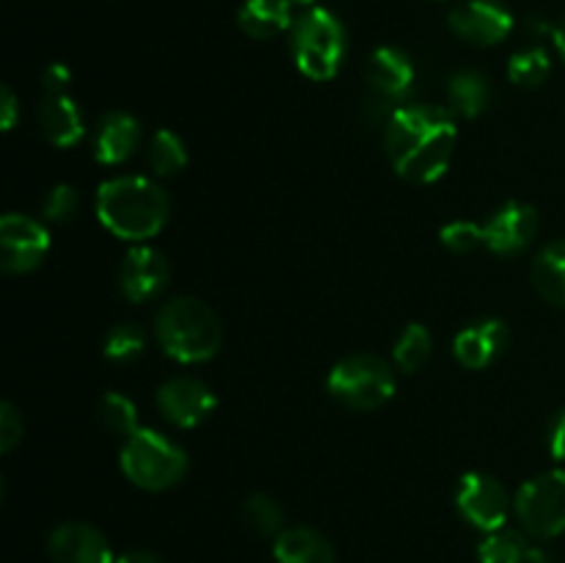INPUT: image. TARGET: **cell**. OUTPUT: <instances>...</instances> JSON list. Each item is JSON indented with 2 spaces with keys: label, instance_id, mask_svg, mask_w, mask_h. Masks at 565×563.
<instances>
[{
  "label": "cell",
  "instance_id": "1",
  "mask_svg": "<svg viewBox=\"0 0 565 563\" xmlns=\"http://www.w3.org/2000/svg\"><path fill=\"white\" fill-rule=\"evenodd\" d=\"M456 141L458 127L450 108L403 105L386 119V158L403 180L417 185H430L447 174Z\"/></svg>",
  "mask_w": 565,
  "mask_h": 563
},
{
  "label": "cell",
  "instance_id": "2",
  "mask_svg": "<svg viewBox=\"0 0 565 563\" xmlns=\"http://www.w3.org/2000/svg\"><path fill=\"white\" fill-rule=\"evenodd\" d=\"M169 213V193L149 177H114L97 188L99 224L121 241H149L163 230Z\"/></svg>",
  "mask_w": 565,
  "mask_h": 563
},
{
  "label": "cell",
  "instance_id": "3",
  "mask_svg": "<svg viewBox=\"0 0 565 563\" xmlns=\"http://www.w3.org/2000/svg\"><path fill=\"white\" fill-rule=\"evenodd\" d=\"M154 337L171 359L182 364L207 362L224 342L215 309L196 296H177L154 315Z\"/></svg>",
  "mask_w": 565,
  "mask_h": 563
},
{
  "label": "cell",
  "instance_id": "4",
  "mask_svg": "<svg viewBox=\"0 0 565 563\" xmlns=\"http://www.w3.org/2000/svg\"><path fill=\"white\" fill-rule=\"evenodd\" d=\"M292 61L309 81H331L348 53V33L340 17L329 9H309L292 25Z\"/></svg>",
  "mask_w": 565,
  "mask_h": 563
},
{
  "label": "cell",
  "instance_id": "5",
  "mask_svg": "<svg viewBox=\"0 0 565 563\" xmlns=\"http://www.w3.org/2000/svg\"><path fill=\"white\" fill-rule=\"evenodd\" d=\"M119 464L125 478L138 489L163 491L185 478L188 453L158 431L138 428L125 439Z\"/></svg>",
  "mask_w": 565,
  "mask_h": 563
},
{
  "label": "cell",
  "instance_id": "6",
  "mask_svg": "<svg viewBox=\"0 0 565 563\" xmlns=\"http://www.w3.org/2000/svg\"><path fill=\"white\" fill-rule=\"evenodd\" d=\"M329 392L356 412H373L392 401L397 390L395 370L375 353H353L340 359L329 373Z\"/></svg>",
  "mask_w": 565,
  "mask_h": 563
},
{
  "label": "cell",
  "instance_id": "7",
  "mask_svg": "<svg viewBox=\"0 0 565 563\" xmlns=\"http://www.w3.org/2000/svg\"><path fill=\"white\" fill-rule=\"evenodd\" d=\"M513 511L535 539H555L565 533V469H552L527 480L513 497Z\"/></svg>",
  "mask_w": 565,
  "mask_h": 563
},
{
  "label": "cell",
  "instance_id": "8",
  "mask_svg": "<svg viewBox=\"0 0 565 563\" xmlns=\"http://www.w3.org/2000/svg\"><path fill=\"white\" fill-rule=\"evenodd\" d=\"M50 252V232L31 215L6 213L0 221V265L6 274H31Z\"/></svg>",
  "mask_w": 565,
  "mask_h": 563
},
{
  "label": "cell",
  "instance_id": "9",
  "mask_svg": "<svg viewBox=\"0 0 565 563\" xmlns=\"http://www.w3.org/2000/svg\"><path fill=\"white\" fill-rule=\"evenodd\" d=\"M456 506L469 524L483 533H494V530L505 528L508 513H511V497L494 475L467 472L458 484Z\"/></svg>",
  "mask_w": 565,
  "mask_h": 563
},
{
  "label": "cell",
  "instance_id": "10",
  "mask_svg": "<svg viewBox=\"0 0 565 563\" xmlns=\"http://www.w3.org/2000/svg\"><path fill=\"white\" fill-rule=\"evenodd\" d=\"M218 406V397L204 381L193 375H177L158 390V408L177 428H196Z\"/></svg>",
  "mask_w": 565,
  "mask_h": 563
},
{
  "label": "cell",
  "instance_id": "11",
  "mask_svg": "<svg viewBox=\"0 0 565 563\" xmlns=\"http://www.w3.org/2000/svg\"><path fill=\"white\" fill-rule=\"evenodd\" d=\"M450 28L463 42L491 47L513 31V14L500 0H463L450 11Z\"/></svg>",
  "mask_w": 565,
  "mask_h": 563
},
{
  "label": "cell",
  "instance_id": "12",
  "mask_svg": "<svg viewBox=\"0 0 565 563\" xmlns=\"http://www.w3.org/2000/svg\"><path fill=\"white\" fill-rule=\"evenodd\" d=\"M171 279V265L166 259L163 252L152 246H132L130 252L125 254V263H121L119 270V285L125 298L141 304L149 301V298L158 296Z\"/></svg>",
  "mask_w": 565,
  "mask_h": 563
},
{
  "label": "cell",
  "instance_id": "13",
  "mask_svg": "<svg viewBox=\"0 0 565 563\" xmlns=\"http://www.w3.org/2000/svg\"><path fill=\"white\" fill-rule=\"evenodd\" d=\"M486 248L502 257L524 252L539 235V213L527 202H508L486 221Z\"/></svg>",
  "mask_w": 565,
  "mask_h": 563
},
{
  "label": "cell",
  "instance_id": "14",
  "mask_svg": "<svg viewBox=\"0 0 565 563\" xmlns=\"http://www.w3.org/2000/svg\"><path fill=\"white\" fill-rule=\"evenodd\" d=\"M364 77H367L370 97L392 105V103H401V99L412 92L417 70H414V61L408 59L403 50L379 47L373 50V55L367 59Z\"/></svg>",
  "mask_w": 565,
  "mask_h": 563
},
{
  "label": "cell",
  "instance_id": "15",
  "mask_svg": "<svg viewBox=\"0 0 565 563\" xmlns=\"http://www.w3.org/2000/svg\"><path fill=\"white\" fill-rule=\"evenodd\" d=\"M53 563H116L108 539L86 522H66L50 533Z\"/></svg>",
  "mask_w": 565,
  "mask_h": 563
},
{
  "label": "cell",
  "instance_id": "16",
  "mask_svg": "<svg viewBox=\"0 0 565 563\" xmlns=\"http://www.w3.org/2000/svg\"><path fill=\"white\" fill-rule=\"evenodd\" d=\"M508 342H511V331H508L505 320L486 318L469 329L458 331L456 340H452V353L463 368L483 370L505 351Z\"/></svg>",
  "mask_w": 565,
  "mask_h": 563
},
{
  "label": "cell",
  "instance_id": "17",
  "mask_svg": "<svg viewBox=\"0 0 565 563\" xmlns=\"http://www.w3.org/2000/svg\"><path fill=\"white\" fill-rule=\"evenodd\" d=\"M141 141V121L127 110H110L94 130V158L103 166H119Z\"/></svg>",
  "mask_w": 565,
  "mask_h": 563
},
{
  "label": "cell",
  "instance_id": "18",
  "mask_svg": "<svg viewBox=\"0 0 565 563\" xmlns=\"http://www.w3.org/2000/svg\"><path fill=\"white\" fill-rule=\"evenodd\" d=\"M39 127H42L44 138L61 149L75 147L86 136L83 114L70 94H55L39 105Z\"/></svg>",
  "mask_w": 565,
  "mask_h": 563
},
{
  "label": "cell",
  "instance_id": "19",
  "mask_svg": "<svg viewBox=\"0 0 565 563\" xmlns=\"http://www.w3.org/2000/svg\"><path fill=\"white\" fill-rule=\"evenodd\" d=\"M276 563H334V546L315 528H285L274 539Z\"/></svg>",
  "mask_w": 565,
  "mask_h": 563
},
{
  "label": "cell",
  "instance_id": "20",
  "mask_svg": "<svg viewBox=\"0 0 565 563\" xmlns=\"http://www.w3.org/2000/svg\"><path fill=\"white\" fill-rule=\"evenodd\" d=\"M237 22L252 39H274L296 25L290 0H246L237 11Z\"/></svg>",
  "mask_w": 565,
  "mask_h": 563
},
{
  "label": "cell",
  "instance_id": "21",
  "mask_svg": "<svg viewBox=\"0 0 565 563\" xmlns=\"http://www.w3.org/2000/svg\"><path fill=\"white\" fill-rule=\"evenodd\" d=\"M447 99L452 114L463 119H478L491 103V83L478 70H458L447 83Z\"/></svg>",
  "mask_w": 565,
  "mask_h": 563
},
{
  "label": "cell",
  "instance_id": "22",
  "mask_svg": "<svg viewBox=\"0 0 565 563\" xmlns=\"http://www.w3.org/2000/svg\"><path fill=\"white\" fill-rule=\"evenodd\" d=\"M535 290L555 307H565V241L541 248L530 268Z\"/></svg>",
  "mask_w": 565,
  "mask_h": 563
},
{
  "label": "cell",
  "instance_id": "23",
  "mask_svg": "<svg viewBox=\"0 0 565 563\" xmlns=\"http://www.w3.org/2000/svg\"><path fill=\"white\" fill-rule=\"evenodd\" d=\"M149 166H152L154 174L169 177V174H180L182 169L188 166V149L185 141L177 136L174 130H158L149 141Z\"/></svg>",
  "mask_w": 565,
  "mask_h": 563
},
{
  "label": "cell",
  "instance_id": "24",
  "mask_svg": "<svg viewBox=\"0 0 565 563\" xmlns=\"http://www.w3.org/2000/svg\"><path fill=\"white\" fill-rule=\"evenodd\" d=\"M552 75V61L544 47H524L511 55L508 61V77L522 88H539L544 86L546 77Z\"/></svg>",
  "mask_w": 565,
  "mask_h": 563
},
{
  "label": "cell",
  "instance_id": "25",
  "mask_svg": "<svg viewBox=\"0 0 565 563\" xmlns=\"http://www.w3.org/2000/svg\"><path fill=\"white\" fill-rule=\"evenodd\" d=\"M434 353V337L423 323H408L395 342V364L403 373L423 368Z\"/></svg>",
  "mask_w": 565,
  "mask_h": 563
},
{
  "label": "cell",
  "instance_id": "26",
  "mask_svg": "<svg viewBox=\"0 0 565 563\" xmlns=\"http://www.w3.org/2000/svg\"><path fill=\"white\" fill-rule=\"evenodd\" d=\"M243 519L248 530L263 539H276L285 530V511L270 495H252L243 502Z\"/></svg>",
  "mask_w": 565,
  "mask_h": 563
},
{
  "label": "cell",
  "instance_id": "27",
  "mask_svg": "<svg viewBox=\"0 0 565 563\" xmlns=\"http://www.w3.org/2000/svg\"><path fill=\"white\" fill-rule=\"evenodd\" d=\"M530 544L519 530L500 528L486 535L478 546L480 563H524Z\"/></svg>",
  "mask_w": 565,
  "mask_h": 563
},
{
  "label": "cell",
  "instance_id": "28",
  "mask_svg": "<svg viewBox=\"0 0 565 563\" xmlns=\"http://www.w3.org/2000/svg\"><path fill=\"white\" fill-rule=\"evenodd\" d=\"M97 414L99 419H103L105 428L125 436V439L141 428V425H138L136 403H132L127 395H121V392H105V395L99 397Z\"/></svg>",
  "mask_w": 565,
  "mask_h": 563
},
{
  "label": "cell",
  "instance_id": "29",
  "mask_svg": "<svg viewBox=\"0 0 565 563\" xmlns=\"http://www.w3.org/2000/svg\"><path fill=\"white\" fill-rule=\"evenodd\" d=\"M143 348H147V334H143L136 323L114 326V329L108 331V337H105V357H108L110 362H136L143 353Z\"/></svg>",
  "mask_w": 565,
  "mask_h": 563
},
{
  "label": "cell",
  "instance_id": "30",
  "mask_svg": "<svg viewBox=\"0 0 565 563\" xmlns=\"http://www.w3.org/2000/svg\"><path fill=\"white\" fill-rule=\"evenodd\" d=\"M439 237L452 254H472V252H478V248L486 246V226L475 224V221L458 219V221H450V224L441 226Z\"/></svg>",
  "mask_w": 565,
  "mask_h": 563
},
{
  "label": "cell",
  "instance_id": "31",
  "mask_svg": "<svg viewBox=\"0 0 565 563\" xmlns=\"http://www.w3.org/2000/svg\"><path fill=\"white\" fill-rule=\"evenodd\" d=\"M77 210H81V196H77L75 188L64 185V182L55 185L44 199V219L53 221V224H66V221L75 219Z\"/></svg>",
  "mask_w": 565,
  "mask_h": 563
},
{
  "label": "cell",
  "instance_id": "32",
  "mask_svg": "<svg viewBox=\"0 0 565 563\" xmlns=\"http://www.w3.org/2000/svg\"><path fill=\"white\" fill-rule=\"evenodd\" d=\"M22 434H25V423H22V414L17 412L14 403H0V450H14L22 442Z\"/></svg>",
  "mask_w": 565,
  "mask_h": 563
},
{
  "label": "cell",
  "instance_id": "33",
  "mask_svg": "<svg viewBox=\"0 0 565 563\" xmlns=\"http://www.w3.org/2000/svg\"><path fill=\"white\" fill-rule=\"evenodd\" d=\"M72 83V72L66 64H50L47 70L42 72V86L47 92V97H55V94H66Z\"/></svg>",
  "mask_w": 565,
  "mask_h": 563
},
{
  "label": "cell",
  "instance_id": "34",
  "mask_svg": "<svg viewBox=\"0 0 565 563\" xmlns=\"http://www.w3.org/2000/svg\"><path fill=\"white\" fill-rule=\"evenodd\" d=\"M550 450L557 461H565V412L557 414L555 425H552V439H550Z\"/></svg>",
  "mask_w": 565,
  "mask_h": 563
},
{
  "label": "cell",
  "instance_id": "35",
  "mask_svg": "<svg viewBox=\"0 0 565 563\" xmlns=\"http://www.w3.org/2000/svg\"><path fill=\"white\" fill-rule=\"evenodd\" d=\"M17 116H20V108H17L14 92L3 86V130H11L17 125Z\"/></svg>",
  "mask_w": 565,
  "mask_h": 563
},
{
  "label": "cell",
  "instance_id": "36",
  "mask_svg": "<svg viewBox=\"0 0 565 563\" xmlns=\"http://www.w3.org/2000/svg\"><path fill=\"white\" fill-rule=\"evenodd\" d=\"M116 563H163V561L149 550H130L121 557H116Z\"/></svg>",
  "mask_w": 565,
  "mask_h": 563
},
{
  "label": "cell",
  "instance_id": "37",
  "mask_svg": "<svg viewBox=\"0 0 565 563\" xmlns=\"http://www.w3.org/2000/svg\"><path fill=\"white\" fill-rule=\"evenodd\" d=\"M552 42H555L557 53H561L563 59H565V14L561 17V20H557L555 31H552Z\"/></svg>",
  "mask_w": 565,
  "mask_h": 563
},
{
  "label": "cell",
  "instance_id": "38",
  "mask_svg": "<svg viewBox=\"0 0 565 563\" xmlns=\"http://www.w3.org/2000/svg\"><path fill=\"white\" fill-rule=\"evenodd\" d=\"M524 563H552L550 552L541 550V546H530L527 555H524Z\"/></svg>",
  "mask_w": 565,
  "mask_h": 563
},
{
  "label": "cell",
  "instance_id": "39",
  "mask_svg": "<svg viewBox=\"0 0 565 563\" xmlns=\"http://www.w3.org/2000/svg\"><path fill=\"white\" fill-rule=\"evenodd\" d=\"M290 3H298V6H312L315 0H290Z\"/></svg>",
  "mask_w": 565,
  "mask_h": 563
}]
</instances>
